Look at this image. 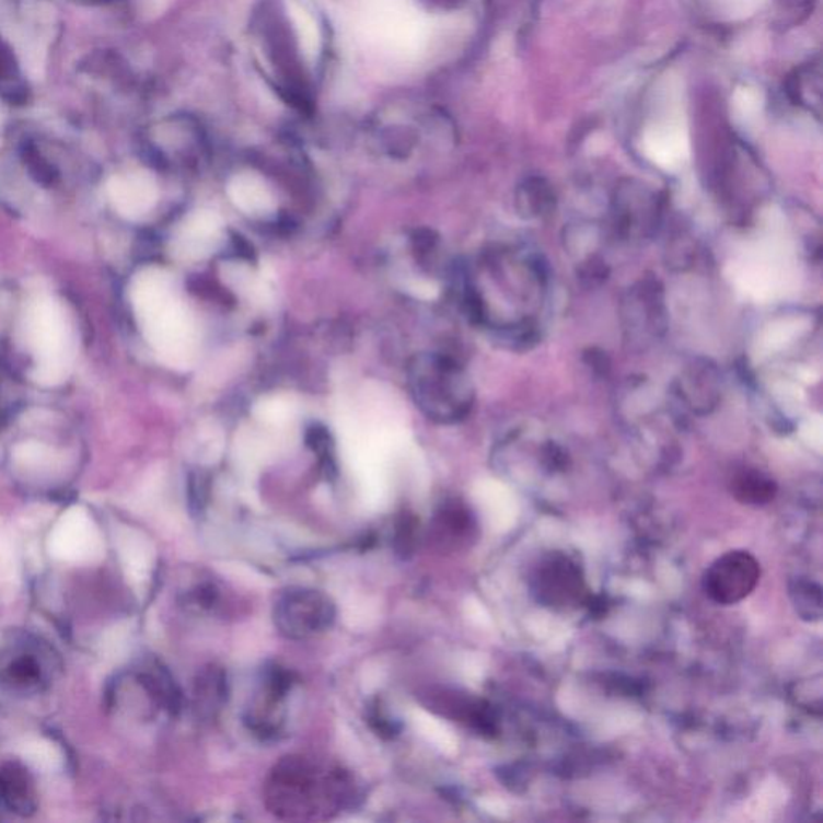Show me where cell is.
Here are the masks:
<instances>
[{
    "instance_id": "1",
    "label": "cell",
    "mask_w": 823,
    "mask_h": 823,
    "mask_svg": "<svg viewBox=\"0 0 823 823\" xmlns=\"http://www.w3.org/2000/svg\"><path fill=\"white\" fill-rule=\"evenodd\" d=\"M360 787L355 775L314 754H288L267 775L264 802L287 822H325L356 808Z\"/></svg>"
},
{
    "instance_id": "2",
    "label": "cell",
    "mask_w": 823,
    "mask_h": 823,
    "mask_svg": "<svg viewBox=\"0 0 823 823\" xmlns=\"http://www.w3.org/2000/svg\"><path fill=\"white\" fill-rule=\"evenodd\" d=\"M130 300L140 331L157 355L170 366H187L197 349V328L170 274L161 269L137 274Z\"/></svg>"
},
{
    "instance_id": "3",
    "label": "cell",
    "mask_w": 823,
    "mask_h": 823,
    "mask_svg": "<svg viewBox=\"0 0 823 823\" xmlns=\"http://www.w3.org/2000/svg\"><path fill=\"white\" fill-rule=\"evenodd\" d=\"M27 343L33 351L34 380L44 386L60 385L73 363V331L63 308L44 298L27 317Z\"/></svg>"
},
{
    "instance_id": "4",
    "label": "cell",
    "mask_w": 823,
    "mask_h": 823,
    "mask_svg": "<svg viewBox=\"0 0 823 823\" xmlns=\"http://www.w3.org/2000/svg\"><path fill=\"white\" fill-rule=\"evenodd\" d=\"M412 390L417 403L439 420H459L473 403L470 380L461 367L441 358H420L412 366Z\"/></svg>"
},
{
    "instance_id": "5",
    "label": "cell",
    "mask_w": 823,
    "mask_h": 823,
    "mask_svg": "<svg viewBox=\"0 0 823 823\" xmlns=\"http://www.w3.org/2000/svg\"><path fill=\"white\" fill-rule=\"evenodd\" d=\"M274 624L280 636L306 640L327 633L335 624L336 606L327 593L309 588H290L274 603Z\"/></svg>"
},
{
    "instance_id": "6",
    "label": "cell",
    "mask_w": 823,
    "mask_h": 823,
    "mask_svg": "<svg viewBox=\"0 0 823 823\" xmlns=\"http://www.w3.org/2000/svg\"><path fill=\"white\" fill-rule=\"evenodd\" d=\"M367 34L387 50L415 55L428 40V23L417 10L403 2H370Z\"/></svg>"
},
{
    "instance_id": "7",
    "label": "cell",
    "mask_w": 823,
    "mask_h": 823,
    "mask_svg": "<svg viewBox=\"0 0 823 823\" xmlns=\"http://www.w3.org/2000/svg\"><path fill=\"white\" fill-rule=\"evenodd\" d=\"M297 677L279 664H270L263 671L259 691L246 709L245 722L260 739H276L285 723V699L293 688Z\"/></svg>"
},
{
    "instance_id": "8",
    "label": "cell",
    "mask_w": 823,
    "mask_h": 823,
    "mask_svg": "<svg viewBox=\"0 0 823 823\" xmlns=\"http://www.w3.org/2000/svg\"><path fill=\"white\" fill-rule=\"evenodd\" d=\"M533 591L541 603L552 608H575L586 600L584 576L575 560L552 554L534 571Z\"/></svg>"
},
{
    "instance_id": "9",
    "label": "cell",
    "mask_w": 823,
    "mask_h": 823,
    "mask_svg": "<svg viewBox=\"0 0 823 823\" xmlns=\"http://www.w3.org/2000/svg\"><path fill=\"white\" fill-rule=\"evenodd\" d=\"M760 576V564L750 552L733 550L709 566L703 586L709 599L716 603L733 605L754 591Z\"/></svg>"
},
{
    "instance_id": "10",
    "label": "cell",
    "mask_w": 823,
    "mask_h": 823,
    "mask_svg": "<svg viewBox=\"0 0 823 823\" xmlns=\"http://www.w3.org/2000/svg\"><path fill=\"white\" fill-rule=\"evenodd\" d=\"M50 552L65 561H95L103 555V540L88 510L73 507L58 521L50 534Z\"/></svg>"
},
{
    "instance_id": "11",
    "label": "cell",
    "mask_w": 823,
    "mask_h": 823,
    "mask_svg": "<svg viewBox=\"0 0 823 823\" xmlns=\"http://www.w3.org/2000/svg\"><path fill=\"white\" fill-rule=\"evenodd\" d=\"M624 321L630 335L658 338L666 332L668 312L664 290L654 279L640 280L624 300Z\"/></svg>"
},
{
    "instance_id": "12",
    "label": "cell",
    "mask_w": 823,
    "mask_h": 823,
    "mask_svg": "<svg viewBox=\"0 0 823 823\" xmlns=\"http://www.w3.org/2000/svg\"><path fill=\"white\" fill-rule=\"evenodd\" d=\"M674 394L685 409L706 415L719 406L722 382L718 367L708 359H696L685 367L674 385Z\"/></svg>"
},
{
    "instance_id": "13",
    "label": "cell",
    "mask_w": 823,
    "mask_h": 823,
    "mask_svg": "<svg viewBox=\"0 0 823 823\" xmlns=\"http://www.w3.org/2000/svg\"><path fill=\"white\" fill-rule=\"evenodd\" d=\"M424 705L444 718L466 723L482 735H494L497 732L496 712L492 706L483 699L439 688L425 695Z\"/></svg>"
},
{
    "instance_id": "14",
    "label": "cell",
    "mask_w": 823,
    "mask_h": 823,
    "mask_svg": "<svg viewBox=\"0 0 823 823\" xmlns=\"http://www.w3.org/2000/svg\"><path fill=\"white\" fill-rule=\"evenodd\" d=\"M109 201L123 218L137 221L149 215L158 201V185L149 173L134 171L108 182Z\"/></svg>"
},
{
    "instance_id": "15",
    "label": "cell",
    "mask_w": 823,
    "mask_h": 823,
    "mask_svg": "<svg viewBox=\"0 0 823 823\" xmlns=\"http://www.w3.org/2000/svg\"><path fill=\"white\" fill-rule=\"evenodd\" d=\"M476 537V521L463 503L449 502L434 514L428 542L439 552L452 554L470 547Z\"/></svg>"
},
{
    "instance_id": "16",
    "label": "cell",
    "mask_w": 823,
    "mask_h": 823,
    "mask_svg": "<svg viewBox=\"0 0 823 823\" xmlns=\"http://www.w3.org/2000/svg\"><path fill=\"white\" fill-rule=\"evenodd\" d=\"M613 228L617 235L630 242L650 239L657 232L663 216V206L657 198H619L612 206Z\"/></svg>"
},
{
    "instance_id": "17",
    "label": "cell",
    "mask_w": 823,
    "mask_h": 823,
    "mask_svg": "<svg viewBox=\"0 0 823 823\" xmlns=\"http://www.w3.org/2000/svg\"><path fill=\"white\" fill-rule=\"evenodd\" d=\"M222 222L211 211H197L182 225L176 239V250L185 257H204L215 248Z\"/></svg>"
},
{
    "instance_id": "18",
    "label": "cell",
    "mask_w": 823,
    "mask_h": 823,
    "mask_svg": "<svg viewBox=\"0 0 823 823\" xmlns=\"http://www.w3.org/2000/svg\"><path fill=\"white\" fill-rule=\"evenodd\" d=\"M229 679L224 668L208 664L198 672L195 681V709L206 722L215 720L221 715L229 702Z\"/></svg>"
},
{
    "instance_id": "19",
    "label": "cell",
    "mask_w": 823,
    "mask_h": 823,
    "mask_svg": "<svg viewBox=\"0 0 823 823\" xmlns=\"http://www.w3.org/2000/svg\"><path fill=\"white\" fill-rule=\"evenodd\" d=\"M229 197L233 205L250 216H266L274 211L273 190L263 177L253 173H240L229 182Z\"/></svg>"
},
{
    "instance_id": "20",
    "label": "cell",
    "mask_w": 823,
    "mask_h": 823,
    "mask_svg": "<svg viewBox=\"0 0 823 823\" xmlns=\"http://www.w3.org/2000/svg\"><path fill=\"white\" fill-rule=\"evenodd\" d=\"M732 494L737 500L747 506H766L777 496V485L757 470H743L733 476Z\"/></svg>"
},
{
    "instance_id": "21",
    "label": "cell",
    "mask_w": 823,
    "mask_h": 823,
    "mask_svg": "<svg viewBox=\"0 0 823 823\" xmlns=\"http://www.w3.org/2000/svg\"><path fill=\"white\" fill-rule=\"evenodd\" d=\"M287 10L304 58L309 63H314L322 49V33L317 20L312 16L306 7L298 3L297 0H288Z\"/></svg>"
},
{
    "instance_id": "22",
    "label": "cell",
    "mask_w": 823,
    "mask_h": 823,
    "mask_svg": "<svg viewBox=\"0 0 823 823\" xmlns=\"http://www.w3.org/2000/svg\"><path fill=\"white\" fill-rule=\"evenodd\" d=\"M555 198L548 188L530 185L518 195L517 211L524 219L548 218L555 211Z\"/></svg>"
},
{
    "instance_id": "23",
    "label": "cell",
    "mask_w": 823,
    "mask_h": 823,
    "mask_svg": "<svg viewBox=\"0 0 823 823\" xmlns=\"http://www.w3.org/2000/svg\"><path fill=\"white\" fill-rule=\"evenodd\" d=\"M647 146L661 160H674L684 149V134L672 125L654 126L647 132Z\"/></svg>"
},
{
    "instance_id": "24",
    "label": "cell",
    "mask_w": 823,
    "mask_h": 823,
    "mask_svg": "<svg viewBox=\"0 0 823 823\" xmlns=\"http://www.w3.org/2000/svg\"><path fill=\"white\" fill-rule=\"evenodd\" d=\"M420 523L412 513H401L394 523L393 548L401 558H410L417 550Z\"/></svg>"
},
{
    "instance_id": "25",
    "label": "cell",
    "mask_w": 823,
    "mask_h": 823,
    "mask_svg": "<svg viewBox=\"0 0 823 823\" xmlns=\"http://www.w3.org/2000/svg\"><path fill=\"white\" fill-rule=\"evenodd\" d=\"M791 599L798 615L805 621H819L822 616V591L818 584L798 581L791 588Z\"/></svg>"
},
{
    "instance_id": "26",
    "label": "cell",
    "mask_w": 823,
    "mask_h": 823,
    "mask_svg": "<svg viewBox=\"0 0 823 823\" xmlns=\"http://www.w3.org/2000/svg\"><path fill=\"white\" fill-rule=\"evenodd\" d=\"M709 9L722 20H743L753 15L764 0H706Z\"/></svg>"
},
{
    "instance_id": "27",
    "label": "cell",
    "mask_w": 823,
    "mask_h": 823,
    "mask_svg": "<svg viewBox=\"0 0 823 823\" xmlns=\"http://www.w3.org/2000/svg\"><path fill=\"white\" fill-rule=\"evenodd\" d=\"M366 719L370 729H372L376 735L382 737V739L391 740L394 739V737L399 735L401 723L387 715V711L383 708L380 699L370 703L369 708H367Z\"/></svg>"
},
{
    "instance_id": "28",
    "label": "cell",
    "mask_w": 823,
    "mask_h": 823,
    "mask_svg": "<svg viewBox=\"0 0 823 823\" xmlns=\"http://www.w3.org/2000/svg\"><path fill=\"white\" fill-rule=\"evenodd\" d=\"M221 592L222 589L219 588L215 581H209L208 579V581L201 582L200 586H197V588L194 589V593H192V602H194V605L197 606L198 610H201V612L212 615V613L221 610Z\"/></svg>"
},
{
    "instance_id": "29",
    "label": "cell",
    "mask_w": 823,
    "mask_h": 823,
    "mask_svg": "<svg viewBox=\"0 0 823 823\" xmlns=\"http://www.w3.org/2000/svg\"><path fill=\"white\" fill-rule=\"evenodd\" d=\"M25 756L27 761L36 764L43 769H55L60 764V753L57 747L50 743L36 740V742L26 743Z\"/></svg>"
},
{
    "instance_id": "30",
    "label": "cell",
    "mask_w": 823,
    "mask_h": 823,
    "mask_svg": "<svg viewBox=\"0 0 823 823\" xmlns=\"http://www.w3.org/2000/svg\"><path fill=\"white\" fill-rule=\"evenodd\" d=\"M49 451L39 442H23L15 449V459L23 465H39L46 461Z\"/></svg>"
},
{
    "instance_id": "31",
    "label": "cell",
    "mask_w": 823,
    "mask_h": 823,
    "mask_svg": "<svg viewBox=\"0 0 823 823\" xmlns=\"http://www.w3.org/2000/svg\"><path fill=\"white\" fill-rule=\"evenodd\" d=\"M733 105H735V109L740 115L751 118V116L756 115L761 109L760 94L754 92L753 89H740L735 94V98H733Z\"/></svg>"
},
{
    "instance_id": "32",
    "label": "cell",
    "mask_w": 823,
    "mask_h": 823,
    "mask_svg": "<svg viewBox=\"0 0 823 823\" xmlns=\"http://www.w3.org/2000/svg\"><path fill=\"white\" fill-rule=\"evenodd\" d=\"M588 363L593 370H595V372L602 373V375H605L610 370V362L608 359H606V356L603 355V352H596L595 349H592V351L589 352Z\"/></svg>"
}]
</instances>
